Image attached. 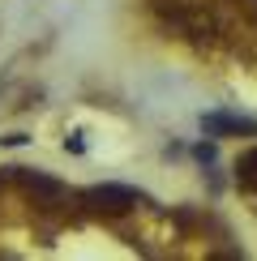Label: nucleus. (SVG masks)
<instances>
[{"label":"nucleus","mask_w":257,"mask_h":261,"mask_svg":"<svg viewBox=\"0 0 257 261\" xmlns=\"http://www.w3.org/2000/svg\"><path fill=\"white\" fill-rule=\"evenodd\" d=\"M232 9L249 21V26H257V0H232Z\"/></svg>","instance_id":"5"},{"label":"nucleus","mask_w":257,"mask_h":261,"mask_svg":"<svg viewBox=\"0 0 257 261\" xmlns=\"http://www.w3.org/2000/svg\"><path fill=\"white\" fill-rule=\"evenodd\" d=\"M73 197H78L82 210L94 214V219H128L133 210L146 205V193L133 189V184H94V189H82V193H73Z\"/></svg>","instance_id":"1"},{"label":"nucleus","mask_w":257,"mask_h":261,"mask_svg":"<svg viewBox=\"0 0 257 261\" xmlns=\"http://www.w3.org/2000/svg\"><path fill=\"white\" fill-rule=\"evenodd\" d=\"M201 128L206 133H244V137H257V120H249V116H232V112H219V116H206L201 120Z\"/></svg>","instance_id":"3"},{"label":"nucleus","mask_w":257,"mask_h":261,"mask_svg":"<svg viewBox=\"0 0 257 261\" xmlns=\"http://www.w3.org/2000/svg\"><path fill=\"white\" fill-rule=\"evenodd\" d=\"M5 176L13 180V184H21V193H26L39 210H64V214H69L73 193H69V184H64V180L47 176V171H30V167H9Z\"/></svg>","instance_id":"2"},{"label":"nucleus","mask_w":257,"mask_h":261,"mask_svg":"<svg viewBox=\"0 0 257 261\" xmlns=\"http://www.w3.org/2000/svg\"><path fill=\"white\" fill-rule=\"evenodd\" d=\"M236 184H244V189H257V146L253 150H244L240 159H236Z\"/></svg>","instance_id":"4"}]
</instances>
